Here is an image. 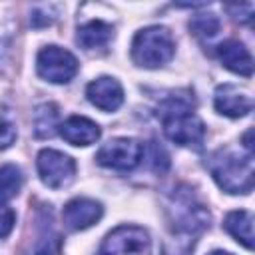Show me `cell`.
Masks as SVG:
<instances>
[{
    "label": "cell",
    "instance_id": "52a82bcc",
    "mask_svg": "<svg viewBox=\"0 0 255 255\" xmlns=\"http://www.w3.org/2000/svg\"><path fill=\"white\" fill-rule=\"evenodd\" d=\"M36 165L40 179L50 189H62L70 185L76 175V161L58 149H42L38 153Z\"/></svg>",
    "mask_w": 255,
    "mask_h": 255
},
{
    "label": "cell",
    "instance_id": "7402d4cb",
    "mask_svg": "<svg viewBox=\"0 0 255 255\" xmlns=\"http://www.w3.org/2000/svg\"><path fill=\"white\" fill-rule=\"evenodd\" d=\"M227 10L233 14L235 20H241V22H249L251 16H253V4H229Z\"/></svg>",
    "mask_w": 255,
    "mask_h": 255
},
{
    "label": "cell",
    "instance_id": "7c38bea8",
    "mask_svg": "<svg viewBox=\"0 0 255 255\" xmlns=\"http://www.w3.org/2000/svg\"><path fill=\"white\" fill-rule=\"evenodd\" d=\"M217 56H219L221 64L227 70H231L233 74H239L245 78H249L253 74V58L241 42H237V40L221 42L217 46Z\"/></svg>",
    "mask_w": 255,
    "mask_h": 255
},
{
    "label": "cell",
    "instance_id": "5bb4252c",
    "mask_svg": "<svg viewBox=\"0 0 255 255\" xmlns=\"http://www.w3.org/2000/svg\"><path fill=\"white\" fill-rule=\"evenodd\" d=\"M114 36V28L102 20H90L78 28V44L86 50H96L106 46Z\"/></svg>",
    "mask_w": 255,
    "mask_h": 255
},
{
    "label": "cell",
    "instance_id": "9a60e30c",
    "mask_svg": "<svg viewBox=\"0 0 255 255\" xmlns=\"http://www.w3.org/2000/svg\"><path fill=\"white\" fill-rule=\"evenodd\" d=\"M223 227L227 229L229 235H233L247 249H253V215H251V211L239 209V211L227 213Z\"/></svg>",
    "mask_w": 255,
    "mask_h": 255
},
{
    "label": "cell",
    "instance_id": "4fadbf2b",
    "mask_svg": "<svg viewBox=\"0 0 255 255\" xmlns=\"http://www.w3.org/2000/svg\"><path fill=\"white\" fill-rule=\"evenodd\" d=\"M60 135L72 145H90L100 139V128L88 118L72 116L60 126Z\"/></svg>",
    "mask_w": 255,
    "mask_h": 255
},
{
    "label": "cell",
    "instance_id": "5b68a950",
    "mask_svg": "<svg viewBox=\"0 0 255 255\" xmlns=\"http://www.w3.org/2000/svg\"><path fill=\"white\" fill-rule=\"evenodd\" d=\"M151 241L143 227L122 225L106 235L98 255H149Z\"/></svg>",
    "mask_w": 255,
    "mask_h": 255
},
{
    "label": "cell",
    "instance_id": "8992f818",
    "mask_svg": "<svg viewBox=\"0 0 255 255\" xmlns=\"http://www.w3.org/2000/svg\"><path fill=\"white\" fill-rule=\"evenodd\" d=\"M38 74L52 84H68L78 72V60L72 52L60 46H46L36 58Z\"/></svg>",
    "mask_w": 255,
    "mask_h": 255
},
{
    "label": "cell",
    "instance_id": "6da1fadb",
    "mask_svg": "<svg viewBox=\"0 0 255 255\" xmlns=\"http://www.w3.org/2000/svg\"><path fill=\"white\" fill-rule=\"evenodd\" d=\"M169 237L163 243V255H189L197 237L209 227V211L195 199L189 189L171 193L169 205Z\"/></svg>",
    "mask_w": 255,
    "mask_h": 255
},
{
    "label": "cell",
    "instance_id": "30bf717a",
    "mask_svg": "<svg viewBox=\"0 0 255 255\" xmlns=\"http://www.w3.org/2000/svg\"><path fill=\"white\" fill-rule=\"evenodd\" d=\"M86 96L102 112H116L124 102L122 84L110 76H102V78L92 80L86 88Z\"/></svg>",
    "mask_w": 255,
    "mask_h": 255
},
{
    "label": "cell",
    "instance_id": "d6986e66",
    "mask_svg": "<svg viewBox=\"0 0 255 255\" xmlns=\"http://www.w3.org/2000/svg\"><path fill=\"white\" fill-rule=\"evenodd\" d=\"M14 139H16V129H14V126H12L6 118L0 116V149L10 147V145L14 143Z\"/></svg>",
    "mask_w": 255,
    "mask_h": 255
},
{
    "label": "cell",
    "instance_id": "603a6c76",
    "mask_svg": "<svg viewBox=\"0 0 255 255\" xmlns=\"http://www.w3.org/2000/svg\"><path fill=\"white\" fill-rule=\"evenodd\" d=\"M211 255H231V253H227V251H213Z\"/></svg>",
    "mask_w": 255,
    "mask_h": 255
},
{
    "label": "cell",
    "instance_id": "9c48e42d",
    "mask_svg": "<svg viewBox=\"0 0 255 255\" xmlns=\"http://www.w3.org/2000/svg\"><path fill=\"white\" fill-rule=\"evenodd\" d=\"M102 213H104V207L96 199L76 197V199H72V201H68L64 205L62 219H64V223H66L68 229L80 231V229H88L90 225H94L96 221H100Z\"/></svg>",
    "mask_w": 255,
    "mask_h": 255
},
{
    "label": "cell",
    "instance_id": "8fae6325",
    "mask_svg": "<svg viewBox=\"0 0 255 255\" xmlns=\"http://www.w3.org/2000/svg\"><path fill=\"white\" fill-rule=\"evenodd\" d=\"M215 110L227 118H243L253 110V98L233 84H223L213 96Z\"/></svg>",
    "mask_w": 255,
    "mask_h": 255
},
{
    "label": "cell",
    "instance_id": "ffe728a7",
    "mask_svg": "<svg viewBox=\"0 0 255 255\" xmlns=\"http://www.w3.org/2000/svg\"><path fill=\"white\" fill-rule=\"evenodd\" d=\"M167 165H169V159H167L165 149H163L161 145L153 143V145H151V167H153L155 171L163 173V171L167 169Z\"/></svg>",
    "mask_w": 255,
    "mask_h": 255
},
{
    "label": "cell",
    "instance_id": "277c9868",
    "mask_svg": "<svg viewBox=\"0 0 255 255\" xmlns=\"http://www.w3.org/2000/svg\"><path fill=\"white\" fill-rule=\"evenodd\" d=\"M175 52L173 38L163 26H149L139 30L131 42V58L137 66L159 68L171 60Z\"/></svg>",
    "mask_w": 255,
    "mask_h": 255
},
{
    "label": "cell",
    "instance_id": "2e32d148",
    "mask_svg": "<svg viewBox=\"0 0 255 255\" xmlns=\"http://www.w3.org/2000/svg\"><path fill=\"white\" fill-rule=\"evenodd\" d=\"M58 126V108L54 104H44L36 110L34 116V131L38 137H52Z\"/></svg>",
    "mask_w": 255,
    "mask_h": 255
},
{
    "label": "cell",
    "instance_id": "44dd1931",
    "mask_svg": "<svg viewBox=\"0 0 255 255\" xmlns=\"http://www.w3.org/2000/svg\"><path fill=\"white\" fill-rule=\"evenodd\" d=\"M14 221H16L14 211H12L8 205H2V203H0V239L6 237V235L12 231Z\"/></svg>",
    "mask_w": 255,
    "mask_h": 255
},
{
    "label": "cell",
    "instance_id": "7a4b0ae2",
    "mask_svg": "<svg viewBox=\"0 0 255 255\" xmlns=\"http://www.w3.org/2000/svg\"><path fill=\"white\" fill-rule=\"evenodd\" d=\"M157 116L163 126V133L177 145L201 147L205 137L203 122L193 114V102L185 96H169L159 108Z\"/></svg>",
    "mask_w": 255,
    "mask_h": 255
},
{
    "label": "cell",
    "instance_id": "3957f363",
    "mask_svg": "<svg viewBox=\"0 0 255 255\" xmlns=\"http://www.w3.org/2000/svg\"><path fill=\"white\" fill-rule=\"evenodd\" d=\"M217 185L227 193H249L253 189V155L217 149L207 163Z\"/></svg>",
    "mask_w": 255,
    "mask_h": 255
},
{
    "label": "cell",
    "instance_id": "e0dca14e",
    "mask_svg": "<svg viewBox=\"0 0 255 255\" xmlns=\"http://www.w3.org/2000/svg\"><path fill=\"white\" fill-rule=\"evenodd\" d=\"M22 171L12 165H0V199H12L22 189Z\"/></svg>",
    "mask_w": 255,
    "mask_h": 255
},
{
    "label": "cell",
    "instance_id": "ac0fdd59",
    "mask_svg": "<svg viewBox=\"0 0 255 255\" xmlns=\"http://www.w3.org/2000/svg\"><path fill=\"white\" fill-rule=\"evenodd\" d=\"M189 28L195 36H201V38H211L217 34L219 30V18L215 14H197L191 18L189 22Z\"/></svg>",
    "mask_w": 255,
    "mask_h": 255
},
{
    "label": "cell",
    "instance_id": "ba28073f",
    "mask_svg": "<svg viewBox=\"0 0 255 255\" xmlns=\"http://www.w3.org/2000/svg\"><path fill=\"white\" fill-rule=\"evenodd\" d=\"M143 157V145L137 139L131 137H116L100 147L96 153V159L104 167L128 171L133 169Z\"/></svg>",
    "mask_w": 255,
    "mask_h": 255
}]
</instances>
